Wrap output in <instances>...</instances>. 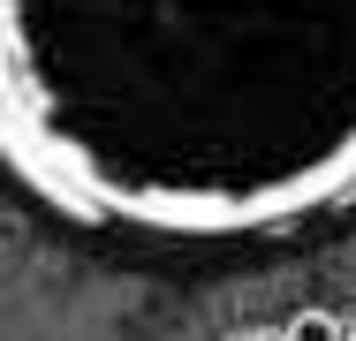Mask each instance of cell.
<instances>
[{
  "instance_id": "cell-1",
  "label": "cell",
  "mask_w": 356,
  "mask_h": 341,
  "mask_svg": "<svg viewBox=\"0 0 356 341\" xmlns=\"http://www.w3.org/2000/svg\"><path fill=\"white\" fill-rule=\"evenodd\" d=\"M0 182L122 243H273L341 212L356 0H0Z\"/></svg>"
},
{
  "instance_id": "cell-2",
  "label": "cell",
  "mask_w": 356,
  "mask_h": 341,
  "mask_svg": "<svg viewBox=\"0 0 356 341\" xmlns=\"http://www.w3.org/2000/svg\"><path fill=\"white\" fill-rule=\"evenodd\" d=\"M281 341H349V319H334V311H296Z\"/></svg>"
},
{
  "instance_id": "cell-3",
  "label": "cell",
  "mask_w": 356,
  "mask_h": 341,
  "mask_svg": "<svg viewBox=\"0 0 356 341\" xmlns=\"http://www.w3.org/2000/svg\"><path fill=\"white\" fill-rule=\"evenodd\" d=\"M349 341H356V319H349Z\"/></svg>"
}]
</instances>
